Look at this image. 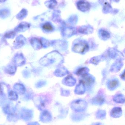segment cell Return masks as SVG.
I'll return each instance as SVG.
<instances>
[{
    "label": "cell",
    "instance_id": "1",
    "mask_svg": "<svg viewBox=\"0 0 125 125\" xmlns=\"http://www.w3.org/2000/svg\"><path fill=\"white\" fill-rule=\"evenodd\" d=\"M88 104L84 100L81 99L73 101L70 104L72 110L78 113L84 112L87 108Z\"/></svg>",
    "mask_w": 125,
    "mask_h": 125
},
{
    "label": "cell",
    "instance_id": "2",
    "mask_svg": "<svg viewBox=\"0 0 125 125\" xmlns=\"http://www.w3.org/2000/svg\"><path fill=\"white\" fill-rule=\"evenodd\" d=\"M89 46L86 42L82 41H79L73 45V50L76 52L83 53L88 50Z\"/></svg>",
    "mask_w": 125,
    "mask_h": 125
},
{
    "label": "cell",
    "instance_id": "3",
    "mask_svg": "<svg viewBox=\"0 0 125 125\" xmlns=\"http://www.w3.org/2000/svg\"><path fill=\"white\" fill-rule=\"evenodd\" d=\"M34 116L32 110L28 109H23L20 112V117L21 119L25 121L31 120Z\"/></svg>",
    "mask_w": 125,
    "mask_h": 125
},
{
    "label": "cell",
    "instance_id": "4",
    "mask_svg": "<svg viewBox=\"0 0 125 125\" xmlns=\"http://www.w3.org/2000/svg\"><path fill=\"white\" fill-rule=\"evenodd\" d=\"M105 102V95L102 93H99L91 100V103L95 105L101 106Z\"/></svg>",
    "mask_w": 125,
    "mask_h": 125
},
{
    "label": "cell",
    "instance_id": "5",
    "mask_svg": "<svg viewBox=\"0 0 125 125\" xmlns=\"http://www.w3.org/2000/svg\"><path fill=\"white\" fill-rule=\"evenodd\" d=\"M39 118L40 121L43 123L50 122L53 119L52 115L50 112L46 110L42 111Z\"/></svg>",
    "mask_w": 125,
    "mask_h": 125
},
{
    "label": "cell",
    "instance_id": "6",
    "mask_svg": "<svg viewBox=\"0 0 125 125\" xmlns=\"http://www.w3.org/2000/svg\"><path fill=\"white\" fill-rule=\"evenodd\" d=\"M81 84L88 88L93 84L94 80L92 77L86 74L83 75L82 79L81 80Z\"/></svg>",
    "mask_w": 125,
    "mask_h": 125
},
{
    "label": "cell",
    "instance_id": "7",
    "mask_svg": "<svg viewBox=\"0 0 125 125\" xmlns=\"http://www.w3.org/2000/svg\"><path fill=\"white\" fill-rule=\"evenodd\" d=\"M79 9L83 12L86 11L90 9V4L85 0H80L77 3Z\"/></svg>",
    "mask_w": 125,
    "mask_h": 125
},
{
    "label": "cell",
    "instance_id": "8",
    "mask_svg": "<svg viewBox=\"0 0 125 125\" xmlns=\"http://www.w3.org/2000/svg\"><path fill=\"white\" fill-rule=\"evenodd\" d=\"M123 115V110L120 107H115L112 109L110 112V115L112 118L117 119Z\"/></svg>",
    "mask_w": 125,
    "mask_h": 125
},
{
    "label": "cell",
    "instance_id": "9",
    "mask_svg": "<svg viewBox=\"0 0 125 125\" xmlns=\"http://www.w3.org/2000/svg\"><path fill=\"white\" fill-rule=\"evenodd\" d=\"M89 115L87 114H72L71 115L70 118L73 122H79L84 120Z\"/></svg>",
    "mask_w": 125,
    "mask_h": 125
},
{
    "label": "cell",
    "instance_id": "10",
    "mask_svg": "<svg viewBox=\"0 0 125 125\" xmlns=\"http://www.w3.org/2000/svg\"><path fill=\"white\" fill-rule=\"evenodd\" d=\"M119 85V81L116 78L112 79L109 80L107 82V87L109 89L113 90L117 88Z\"/></svg>",
    "mask_w": 125,
    "mask_h": 125
},
{
    "label": "cell",
    "instance_id": "11",
    "mask_svg": "<svg viewBox=\"0 0 125 125\" xmlns=\"http://www.w3.org/2000/svg\"><path fill=\"white\" fill-rule=\"evenodd\" d=\"M15 109L14 108L10 105H7L3 108L4 112L6 114L8 115V117H13L15 112Z\"/></svg>",
    "mask_w": 125,
    "mask_h": 125
},
{
    "label": "cell",
    "instance_id": "12",
    "mask_svg": "<svg viewBox=\"0 0 125 125\" xmlns=\"http://www.w3.org/2000/svg\"><path fill=\"white\" fill-rule=\"evenodd\" d=\"M106 113L105 110L99 109L97 111L95 114L96 119L103 120L106 117Z\"/></svg>",
    "mask_w": 125,
    "mask_h": 125
},
{
    "label": "cell",
    "instance_id": "13",
    "mask_svg": "<svg viewBox=\"0 0 125 125\" xmlns=\"http://www.w3.org/2000/svg\"><path fill=\"white\" fill-rule=\"evenodd\" d=\"M115 103L119 104H123L125 102V98L122 94H117L113 98Z\"/></svg>",
    "mask_w": 125,
    "mask_h": 125
},
{
    "label": "cell",
    "instance_id": "14",
    "mask_svg": "<svg viewBox=\"0 0 125 125\" xmlns=\"http://www.w3.org/2000/svg\"><path fill=\"white\" fill-rule=\"evenodd\" d=\"M100 37L103 40L107 39L110 37V34L105 30H102L100 31Z\"/></svg>",
    "mask_w": 125,
    "mask_h": 125
},
{
    "label": "cell",
    "instance_id": "15",
    "mask_svg": "<svg viewBox=\"0 0 125 125\" xmlns=\"http://www.w3.org/2000/svg\"><path fill=\"white\" fill-rule=\"evenodd\" d=\"M42 28L43 30L48 32L53 31L54 30L53 27L49 23H45L43 24L42 26Z\"/></svg>",
    "mask_w": 125,
    "mask_h": 125
},
{
    "label": "cell",
    "instance_id": "16",
    "mask_svg": "<svg viewBox=\"0 0 125 125\" xmlns=\"http://www.w3.org/2000/svg\"><path fill=\"white\" fill-rule=\"evenodd\" d=\"M87 68H80L77 71V75H85L86 74V71H87Z\"/></svg>",
    "mask_w": 125,
    "mask_h": 125
},
{
    "label": "cell",
    "instance_id": "17",
    "mask_svg": "<svg viewBox=\"0 0 125 125\" xmlns=\"http://www.w3.org/2000/svg\"><path fill=\"white\" fill-rule=\"evenodd\" d=\"M9 98L12 100L15 101L17 99V96L14 93H11L9 95Z\"/></svg>",
    "mask_w": 125,
    "mask_h": 125
},
{
    "label": "cell",
    "instance_id": "18",
    "mask_svg": "<svg viewBox=\"0 0 125 125\" xmlns=\"http://www.w3.org/2000/svg\"><path fill=\"white\" fill-rule=\"evenodd\" d=\"M28 125H40L37 122H32L28 124Z\"/></svg>",
    "mask_w": 125,
    "mask_h": 125
},
{
    "label": "cell",
    "instance_id": "19",
    "mask_svg": "<svg viewBox=\"0 0 125 125\" xmlns=\"http://www.w3.org/2000/svg\"><path fill=\"white\" fill-rule=\"evenodd\" d=\"M91 125H101L100 123L97 122L93 123V124H92Z\"/></svg>",
    "mask_w": 125,
    "mask_h": 125
},
{
    "label": "cell",
    "instance_id": "20",
    "mask_svg": "<svg viewBox=\"0 0 125 125\" xmlns=\"http://www.w3.org/2000/svg\"><path fill=\"white\" fill-rule=\"evenodd\" d=\"M6 0H0V2H4Z\"/></svg>",
    "mask_w": 125,
    "mask_h": 125
}]
</instances>
